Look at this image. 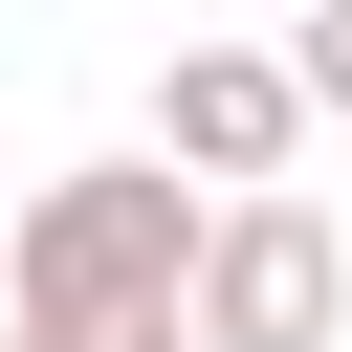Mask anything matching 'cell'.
<instances>
[{
  "label": "cell",
  "mask_w": 352,
  "mask_h": 352,
  "mask_svg": "<svg viewBox=\"0 0 352 352\" xmlns=\"http://www.w3.org/2000/svg\"><path fill=\"white\" fill-rule=\"evenodd\" d=\"M198 264H220V198L154 154H88V176H22L0 330L22 352H198Z\"/></svg>",
  "instance_id": "1"
},
{
  "label": "cell",
  "mask_w": 352,
  "mask_h": 352,
  "mask_svg": "<svg viewBox=\"0 0 352 352\" xmlns=\"http://www.w3.org/2000/svg\"><path fill=\"white\" fill-rule=\"evenodd\" d=\"M308 132H330V110H308L286 44H176V66H154V176H198V198H286Z\"/></svg>",
  "instance_id": "2"
},
{
  "label": "cell",
  "mask_w": 352,
  "mask_h": 352,
  "mask_svg": "<svg viewBox=\"0 0 352 352\" xmlns=\"http://www.w3.org/2000/svg\"><path fill=\"white\" fill-rule=\"evenodd\" d=\"M198 352H352V242H330V198H220Z\"/></svg>",
  "instance_id": "3"
},
{
  "label": "cell",
  "mask_w": 352,
  "mask_h": 352,
  "mask_svg": "<svg viewBox=\"0 0 352 352\" xmlns=\"http://www.w3.org/2000/svg\"><path fill=\"white\" fill-rule=\"evenodd\" d=\"M286 66H308V110L352 132V0H286Z\"/></svg>",
  "instance_id": "4"
},
{
  "label": "cell",
  "mask_w": 352,
  "mask_h": 352,
  "mask_svg": "<svg viewBox=\"0 0 352 352\" xmlns=\"http://www.w3.org/2000/svg\"><path fill=\"white\" fill-rule=\"evenodd\" d=\"M0 242H22V198H0Z\"/></svg>",
  "instance_id": "5"
}]
</instances>
